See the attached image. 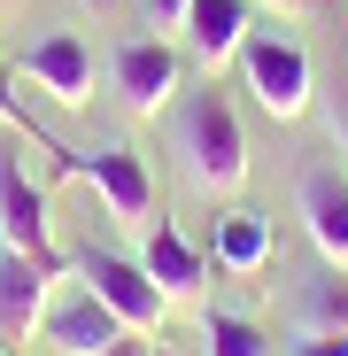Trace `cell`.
Returning <instances> with one entry per match:
<instances>
[{"label":"cell","mask_w":348,"mask_h":356,"mask_svg":"<svg viewBox=\"0 0 348 356\" xmlns=\"http://www.w3.org/2000/svg\"><path fill=\"white\" fill-rule=\"evenodd\" d=\"M78 279H85L101 302L116 310V325H124V333H163L170 294L155 286V271H147V264L116 256V248H85V256H78Z\"/></svg>","instance_id":"cell-3"},{"label":"cell","mask_w":348,"mask_h":356,"mask_svg":"<svg viewBox=\"0 0 348 356\" xmlns=\"http://www.w3.org/2000/svg\"><path fill=\"white\" fill-rule=\"evenodd\" d=\"M295 356H348V333H310Z\"/></svg>","instance_id":"cell-17"},{"label":"cell","mask_w":348,"mask_h":356,"mask_svg":"<svg viewBox=\"0 0 348 356\" xmlns=\"http://www.w3.org/2000/svg\"><path fill=\"white\" fill-rule=\"evenodd\" d=\"M186 39L209 70H224L232 54L248 47V0H194L186 8Z\"/></svg>","instance_id":"cell-13"},{"label":"cell","mask_w":348,"mask_h":356,"mask_svg":"<svg viewBox=\"0 0 348 356\" xmlns=\"http://www.w3.org/2000/svg\"><path fill=\"white\" fill-rule=\"evenodd\" d=\"M0 124H16V132H31V140H39V124H31V108H24V101H16L8 86H0Z\"/></svg>","instance_id":"cell-16"},{"label":"cell","mask_w":348,"mask_h":356,"mask_svg":"<svg viewBox=\"0 0 348 356\" xmlns=\"http://www.w3.org/2000/svg\"><path fill=\"white\" fill-rule=\"evenodd\" d=\"M201 356H271V333L240 310H209L201 318Z\"/></svg>","instance_id":"cell-14"},{"label":"cell","mask_w":348,"mask_h":356,"mask_svg":"<svg viewBox=\"0 0 348 356\" xmlns=\"http://www.w3.org/2000/svg\"><path fill=\"white\" fill-rule=\"evenodd\" d=\"M179 140H186V163H194L201 186H217V194H240V186H248V132H240V116H232V101H224L217 86L194 93Z\"/></svg>","instance_id":"cell-1"},{"label":"cell","mask_w":348,"mask_h":356,"mask_svg":"<svg viewBox=\"0 0 348 356\" xmlns=\"http://www.w3.org/2000/svg\"><path fill=\"white\" fill-rule=\"evenodd\" d=\"M240 70H248V93L279 116V124H295V116L310 108V54H302L295 39H279V31H248Z\"/></svg>","instance_id":"cell-4"},{"label":"cell","mask_w":348,"mask_h":356,"mask_svg":"<svg viewBox=\"0 0 348 356\" xmlns=\"http://www.w3.org/2000/svg\"><path fill=\"white\" fill-rule=\"evenodd\" d=\"M271 256H279V241H271V217H263V209H224V217H217V241H209V264H217V271L256 279Z\"/></svg>","instance_id":"cell-12"},{"label":"cell","mask_w":348,"mask_h":356,"mask_svg":"<svg viewBox=\"0 0 348 356\" xmlns=\"http://www.w3.org/2000/svg\"><path fill=\"white\" fill-rule=\"evenodd\" d=\"M302 225H310L317 256L348 271V178L340 170H310L302 178Z\"/></svg>","instance_id":"cell-9"},{"label":"cell","mask_w":348,"mask_h":356,"mask_svg":"<svg viewBox=\"0 0 348 356\" xmlns=\"http://www.w3.org/2000/svg\"><path fill=\"white\" fill-rule=\"evenodd\" d=\"M186 8H194V0H147V16H155V24H186Z\"/></svg>","instance_id":"cell-19"},{"label":"cell","mask_w":348,"mask_h":356,"mask_svg":"<svg viewBox=\"0 0 348 356\" xmlns=\"http://www.w3.org/2000/svg\"><path fill=\"white\" fill-rule=\"evenodd\" d=\"M24 78H31V86H47L54 101L85 108V101H93V47H85L78 31H47V39H31V47H24Z\"/></svg>","instance_id":"cell-6"},{"label":"cell","mask_w":348,"mask_h":356,"mask_svg":"<svg viewBox=\"0 0 348 356\" xmlns=\"http://www.w3.org/2000/svg\"><path fill=\"white\" fill-rule=\"evenodd\" d=\"M271 8H302V0H271Z\"/></svg>","instance_id":"cell-21"},{"label":"cell","mask_w":348,"mask_h":356,"mask_svg":"<svg viewBox=\"0 0 348 356\" xmlns=\"http://www.w3.org/2000/svg\"><path fill=\"white\" fill-rule=\"evenodd\" d=\"M0 356H8V348H0Z\"/></svg>","instance_id":"cell-22"},{"label":"cell","mask_w":348,"mask_h":356,"mask_svg":"<svg viewBox=\"0 0 348 356\" xmlns=\"http://www.w3.org/2000/svg\"><path fill=\"white\" fill-rule=\"evenodd\" d=\"M63 155V178H85V186L124 217V225H155V170H147V155H132V147H54Z\"/></svg>","instance_id":"cell-2"},{"label":"cell","mask_w":348,"mask_h":356,"mask_svg":"<svg viewBox=\"0 0 348 356\" xmlns=\"http://www.w3.org/2000/svg\"><path fill=\"white\" fill-rule=\"evenodd\" d=\"M0 248H16V256H39L54 264V232H47V194L24 178L16 155H0Z\"/></svg>","instance_id":"cell-5"},{"label":"cell","mask_w":348,"mask_h":356,"mask_svg":"<svg viewBox=\"0 0 348 356\" xmlns=\"http://www.w3.org/2000/svg\"><path fill=\"white\" fill-rule=\"evenodd\" d=\"M101 356H155V341H147V333H124V341H108Z\"/></svg>","instance_id":"cell-18"},{"label":"cell","mask_w":348,"mask_h":356,"mask_svg":"<svg viewBox=\"0 0 348 356\" xmlns=\"http://www.w3.org/2000/svg\"><path fill=\"white\" fill-rule=\"evenodd\" d=\"M333 132H340V155H348V108H340V124H333Z\"/></svg>","instance_id":"cell-20"},{"label":"cell","mask_w":348,"mask_h":356,"mask_svg":"<svg viewBox=\"0 0 348 356\" xmlns=\"http://www.w3.org/2000/svg\"><path fill=\"white\" fill-rule=\"evenodd\" d=\"M302 310H310V333H348V271H340V264H325V271L310 279Z\"/></svg>","instance_id":"cell-15"},{"label":"cell","mask_w":348,"mask_h":356,"mask_svg":"<svg viewBox=\"0 0 348 356\" xmlns=\"http://www.w3.org/2000/svg\"><path fill=\"white\" fill-rule=\"evenodd\" d=\"M54 271H63V264H39V256L0 248V325H8V333H24V325H39V318H47Z\"/></svg>","instance_id":"cell-10"},{"label":"cell","mask_w":348,"mask_h":356,"mask_svg":"<svg viewBox=\"0 0 348 356\" xmlns=\"http://www.w3.org/2000/svg\"><path fill=\"white\" fill-rule=\"evenodd\" d=\"M140 264L155 271V286L170 294V302H179V294H194V286L209 279V256H201V248H194V241H186V232L170 225L163 209H155V225H147V248H140Z\"/></svg>","instance_id":"cell-11"},{"label":"cell","mask_w":348,"mask_h":356,"mask_svg":"<svg viewBox=\"0 0 348 356\" xmlns=\"http://www.w3.org/2000/svg\"><path fill=\"white\" fill-rule=\"evenodd\" d=\"M116 93H124V108H140V116L170 108V93H179V47L124 39V47H116Z\"/></svg>","instance_id":"cell-8"},{"label":"cell","mask_w":348,"mask_h":356,"mask_svg":"<svg viewBox=\"0 0 348 356\" xmlns=\"http://www.w3.org/2000/svg\"><path fill=\"white\" fill-rule=\"evenodd\" d=\"M39 333H47V348H54V356H101L108 341H124V325H116V310L101 302L93 286H78L70 302H47Z\"/></svg>","instance_id":"cell-7"}]
</instances>
